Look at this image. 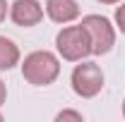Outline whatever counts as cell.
<instances>
[{"label": "cell", "instance_id": "cell-9", "mask_svg": "<svg viewBox=\"0 0 125 122\" xmlns=\"http://www.w3.org/2000/svg\"><path fill=\"white\" fill-rule=\"evenodd\" d=\"M55 120H77V122H82V115L75 113V110H62V113H58Z\"/></svg>", "mask_w": 125, "mask_h": 122}, {"label": "cell", "instance_id": "cell-10", "mask_svg": "<svg viewBox=\"0 0 125 122\" xmlns=\"http://www.w3.org/2000/svg\"><path fill=\"white\" fill-rule=\"evenodd\" d=\"M5 17H7V2L0 0V22H5Z\"/></svg>", "mask_w": 125, "mask_h": 122}, {"label": "cell", "instance_id": "cell-3", "mask_svg": "<svg viewBox=\"0 0 125 122\" xmlns=\"http://www.w3.org/2000/svg\"><path fill=\"white\" fill-rule=\"evenodd\" d=\"M82 26L89 36L94 55H106L111 48L115 46V31L111 26V22L101 15H87L82 17Z\"/></svg>", "mask_w": 125, "mask_h": 122}, {"label": "cell", "instance_id": "cell-7", "mask_svg": "<svg viewBox=\"0 0 125 122\" xmlns=\"http://www.w3.org/2000/svg\"><path fill=\"white\" fill-rule=\"evenodd\" d=\"M19 65V48L12 38L0 36V70H12Z\"/></svg>", "mask_w": 125, "mask_h": 122}, {"label": "cell", "instance_id": "cell-5", "mask_svg": "<svg viewBox=\"0 0 125 122\" xmlns=\"http://www.w3.org/2000/svg\"><path fill=\"white\" fill-rule=\"evenodd\" d=\"M10 19L17 26H36L43 19V5L39 0H15L10 7Z\"/></svg>", "mask_w": 125, "mask_h": 122}, {"label": "cell", "instance_id": "cell-6", "mask_svg": "<svg viewBox=\"0 0 125 122\" xmlns=\"http://www.w3.org/2000/svg\"><path fill=\"white\" fill-rule=\"evenodd\" d=\"M46 15L55 24H70L79 17L77 0H46Z\"/></svg>", "mask_w": 125, "mask_h": 122}, {"label": "cell", "instance_id": "cell-4", "mask_svg": "<svg viewBox=\"0 0 125 122\" xmlns=\"http://www.w3.org/2000/svg\"><path fill=\"white\" fill-rule=\"evenodd\" d=\"M72 91L82 98H94L96 93L104 89V72L96 62H82L72 70L70 77Z\"/></svg>", "mask_w": 125, "mask_h": 122}, {"label": "cell", "instance_id": "cell-12", "mask_svg": "<svg viewBox=\"0 0 125 122\" xmlns=\"http://www.w3.org/2000/svg\"><path fill=\"white\" fill-rule=\"evenodd\" d=\"M96 2H101V5H115V2H120V0H96Z\"/></svg>", "mask_w": 125, "mask_h": 122}, {"label": "cell", "instance_id": "cell-8", "mask_svg": "<svg viewBox=\"0 0 125 122\" xmlns=\"http://www.w3.org/2000/svg\"><path fill=\"white\" fill-rule=\"evenodd\" d=\"M115 24H118V29H120V34H125V2L115 10Z\"/></svg>", "mask_w": 125, "mask_h": 122}, {"label": "cell", "instance_id": "cell-11", "mask_svg": "<svg viewBox=\"0 0 125 122\" xmlns=\"http://www.w3.org/2000/svg\"><path fill=\"white\" fill-rule=\"evenodd\" d=\"M5 98H7V89H5V84L0 81V105L5 103Z\"/></svg>", "mask_w": 125, "mask_h": 122}, {"label": "cell", "instance_id": "cell-2", "mask_svg": "<svg viewBox=\"0 0 125 122\" xmlns=\"http://www.w3.org/2000/svg\"><path fill=\"white\" fill-rule=\"evenodd\" d=\"M55 48L62 55V60L67 62H82V58L92 55V43H89V36L84 26H65L58 31L55 36Z\"/></svg>", "mask_w": 125, "mask_h": 122}, {"label": "cell", "instance_id": "cell-1", "mask_svg": "<svg viewBox=\"0 0 125 122\" xmlns=\"http://www.w3.org/2000/svg\"><path fill=\"white\" fill-rule=\"evenodd\" d=\"M60 74V62L48 50H34L22 62V77L34 86H48Z\"/></svg>", "mask_w": 125, "mask_h": 122}, {"label": "cell", "instance_id": "cell-13", "mask_svg": "<svg viewBox=\"0 0 125 122\" xmlns=\"http://www.w3.org/2000/svg\"><path fill=\"white\" fill-rule=\"evenodd\" d=\"M123 117H125V101H123Z\"/></svg>", "mask_w": 125, "mask_h": 122}]
</instances>
